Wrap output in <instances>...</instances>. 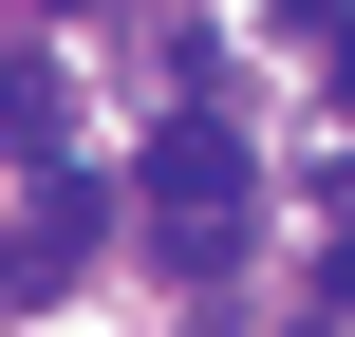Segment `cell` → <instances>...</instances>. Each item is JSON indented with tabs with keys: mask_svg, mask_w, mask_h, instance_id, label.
Wrapping results in <instances>:
<instances>
[{
	"mask_svg": "<svg viewBox=\"0 0 355 337\" xmlns=\"http://www.w3.org/2000/svg\"><path fill=\"white\" fill-rule=\"evenodd\" d=\"M94 244H112V206H94V169H56V188H37V225L0 244V319H37V300H56Z\"/></svg>",
	"mask_w": 355,
	"mask_h": 337,
	"instance_id": "cell-2",
	"label": "cell"
},
{
	"mask_svg": "<svg viewBox=\"0 0 355 337\" xmlns=\"http://www.w3.org/2000/svg\"><path fill=\"white\" fill-rule=\"evenodd\" d=\"M56 131H75V75L56 56H0V150H56Z\"/></svg>",
	"mask_w": 355,
	"mask_h": 337,
	"instance_id": "cell-3",
	"label": "cell"
},
{
	"mask_svg": "<svg viewBox=\"0 0 355 337\" xmlns=\"http://www.w3.org/2000/svg\"><path fill=\"white\" fill-rule=\"evenodd\" d=\"M281 38H355V0H281Z\"/></svg>",
	"mask_w": 355,
	"mask_h": 337,
	"instance_id": "cell-4",
	"label": "cell"
},
{
	"mask_svg": "<svg viewBox=\"0 0 355 337\" xmlns=\"http://www.w3.org/2000/svg\"><path fill=\"white\" fill-rule=\"evenodd\" d=\"M300 337H337V319H300Z\"/></svg>",
	"mask_w": 355,
	"mask_h": 337,
	"instance_id": "cell-5",
	"label": "cell"
},
{
	"mask_svg": "<svg viewBox=\"0 0 355 337\" xmlns=\"http://www.w3.org/2000/svg\"><path fill=\"white\" fill-rule=\"evenodd\" d=\"M150 244H168L187 281H225V263L262 244V169H243V131H225L206 94H187V113L150 131Z\"/></svg>",
	"mask_w": 355,
	"mask_h": 337,
	"instance_id": "cell-1",
	"label": "cell"
}]
</instances>
